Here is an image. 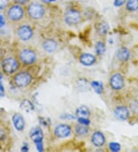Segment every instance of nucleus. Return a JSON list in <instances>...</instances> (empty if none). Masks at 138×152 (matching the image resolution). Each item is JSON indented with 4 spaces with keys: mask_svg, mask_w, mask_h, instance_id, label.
I'll list each match as a JSON object with an SVG mask.
<instances>
[{
    "mask_svg": "<svg viewBox=\"0 0 138 152\" xmlns=\"http://www.w3.org/2000/svg\"><path fill=\"white\" fill-rule=\"evenodd\" d=\"M117 58L119 61H123V62H126V61H129L130 58H131V52L128 48L126 47H121L117 52Z\"/></svg>",
    "mask_w": 138,
    "mask_h": 152,
    "instance_id": "nucleus-17",
    "label": "nucleus"
},
{
    "mask_svg": "<svg viewBox=\"0 0 138 152\" xmlns=\"http://www.w3.org/2000/svg\"><path fill=\"white\" fill-rule=\"evenodd\" d=\"M12 120L13 125L15 127V128L18 132H21L25 128V118L24 117L22 116L21 114L19 113H15L12 115Z\"/></svg>",
    "mask_w": 138,
    "mask_h": 152,
    "instance_id": "nucleus-14",
    "label": "nucleus"
},
{
    "mask_svg": "<svg viewBox=\"0 0 138 152\" xmlns=\"http://www.w3.org/2000/svg\"><path fill=\"white\" fill-rule=\"evenodd\" d=\"M19 65V61L12 57L5 58L1 64L2 71L7 75L14 74L18 69Z\"/></svg>",
    "mask_w": 138,
    "mask_h": 152,
    "instance_id": "nucleus-4",
    "label": "nucleus"
},
{
    "mask_svg": "<svg viewBox=\"0 0 138 152\" xmlns=\"http://www.w3.org/2000/svg\"><path fill=\"white\" fill-rule=\"evenodd\" d=\"M32 76L28 72H19L15 75L13 82L18 88H26L31 83Z\"/></svg>",
    "mask_w": 138,
    "mask_h": 152,
    "instance_id": "nucleus-5",
    "label": "nucleus"
},
{
    "mask_svg": "<svg viewBox=\"0 0 138 152\" xmlns=\"http://www.w3.org/2000/svg\"><path fill=\"white\" fill-rule=\"evenodd\" d=\"M41 1H42V2H43V3H45V4H48V3H49V2H51L49 0H41Z\"/></svg>",
    "mask_w": 138,
    "mask_h": 152,
    "instance_id": "nucleus-35",
    "label": "nucleus"
},
{
    "mask_svg": "<svg viewBox=\"0 0 138 152\" xmlns=\"http://www.w3.org/2000/svg\"><path fill=\"white\" fill-rule=\"evenodd\" d=\"M28 150H29V147H28V144L27 143H24V144H23V145H22V148H21V151H22L27 152Z\"/></svg>",
    "mask_w": 138,
    "mask_h": 152,
    "instance_id": "nucleus-32",
    "label": "nucleus"
},
{
    "mask_svg": "<svg viewBox=\"0 0 138 152\" xmlns=\"http://www.w3.org/2000/svg\"><path fill=\"white\" fill-rule=\"evenodd\" d=\"M75 115L77 118H89L91 116V111L88 106L81 105L79 107H77V109H76Z\"/></svg>",
    "mask_w": 138,
    "mask_h": 152,
    "instance_id": "nucleus-19",
    "label": "nucleus"
},
{
    "mask_svg": "<svg viewBox=\"0 0 138 152\" xmlns=\"http://www.w3.org/2000/svg\"><path fill=\"white\" fill-rule=\"evenodd\" d=\"M6 18L12 22H17L22 20L25 15V10L19 4H13L9 6L6 10Z\"/></svg>",
    "mask_w": 138,
    "mask_h": 152,
    "instance_id": "nucleus-2",
    "label": "nucleus"
},
{
    "mask_svg": "<svg viewBox=\"0 0 138 152\" xmlns=\"http://www.w3.org/2000/svg\"><path fill=\"white\" fill-rule=\"evenodd\" d=\"M61 118L64 120H74V119L77 118L76 115H73L72 114H62L61 116Z\"/></svg>",
    "mask_w": 138,
    "mask_h": 152,
    "instance_id": "nucleus-28",
    "label": "nucleus"
},
{
    "mask_svg": "<svg viewBox=\"0 0 138 152\" xmlns=\"http://www.w3.org/2000/svg\"><path fill=\"white\" fill-rule=\"evenodd\" d=\"M114 117L118 120L126 121L129 118L130 116V111L127 106L120 105L115 108L114 111Z\"/></svg>",
    "mask_w": 138,
    "mask_h": 152,
    "instance_id": "nucleus-11",
    "label": "nucleus"
},
{
    "mask_svg": "<svg viewBox=\"0 0 138 152\" xmlns=\"http://www.w3.org/2000/svg\"><path fill=\"white\" fill-rule=\"evenodd\" d=\"M110 88L114 91H120L124 86V78L120 73H114L110 77L109 80Z\"/></svg>",
    "mask_w": 138,
    "mask_h": 152,
    "instance_id": "nucleus-8",
    "label": "nucleus"
},
{
    "mask_svg": "<svg viewBox=\"0 0 138 152\" xmlns=\"http://www.w3.org/2000/svg\"><path fill=\"white\" fill-rule=\"evenodd\" d=\"M126 0H114V6L115 7H120L123 5V4H125Z\"/></svg>",
    "mask_w": 138,
    "mask_h": 152,
    "instance_id": "nucleus-29",
    "label": "nucleus"
},
{
    "mask_svg": "<svg viewBox=\"0 0 138 152\" xmlns=\"http://www.w3.org/2000/svg\"><path fill=\"white\" fill-rule=\"evenodd\" d=\"M2 73L0 72V81H2Z\"/></svg>",
    "mask_w": 138,
    "mask_h": 152,
    "instance_id": "nucleus-37",
    "label": "nucleus"
},
{
    "mask_svg": "<svg viewBox=\"0 0 138 152\" xmlns=\"http://www.w3.org/2000/svg\"><path fill=\"white\" fill-rule=\"evenodd\" d=\"M30 138L35 144L43 142L44 134H43L42 129L39 126L35 127L30 133Z\"/></svg>",
    "mask_w": 138,
    "mask_h": 152,
    "instance_id": "nucleus-15",
    "label": "nucleus"
},
{
    "mask_svg": "<svg viewBox=\"0 0 138 152\" xmlns=\"http://www.w3.org/2000/svg\"><path fill=\"white\" fill-rule=\"evenodd\" d=\"M72 133V128L68 124H59L55 126L54 134L58 138H66Z\"/></svg>",
    "mask_w": 138,
    "mask_h": 152,
    "instance_id": "nucleus-9",
    "label": "nucleus"
},
{
    "mask_svg": "<svg viewBox=\"0 0 138 152\" xmlns=\"http://www.w3.org/2000/svg\"><path fill=\"white\" fill-rule=\"evenodd\" d=\"M91 87L94 89V91L98 95H101L103 93L104 85L102 82H99V81H92L91 82Z\"/></svg>",
    "mask_w": 138,
    "mask_h": 152,
    "instance_id": "nucleus-21",
    "label": "nucleus"
},
{
    "mask_svg": "<svg viewBox=\"0 0 138 152\" xmlns=\"http://www.w3.org/2000/svg\"><path fill=\"white\" fill-rule=\"evenodd\" d=\"M126 8L129 12H136L138 10V0H127Z\"/></svg>",
    "mask_w": 138,
    "mask_h": 152,
    "instance_id": "nucleus-23",
    "label": "nucleus"
},
{
    "mask_svg": "<svg viewBox=\"0 0 138 152\" xmlns=\"http://www.w3.org/2000/svg\"><path fill=\"white\" fill-rule=\"evenodd\" d=\"M77 120L78 123H80L81 124H84V125H87V126H89L91 124V121L89 119V118L79 117L77 118Z\"/></svg>",
    "mask_w": 138,
    "mask_h": 152,
    "instance_id": "nucleus-27",
    "label": "nucleus"
},
{
    "mask_svg": "<svg viewBox=\"0 0 138 152\" xmlns=\"http://www.w3.org/2000/svg\"><path fill=\"white\" fill-rule=\"evenodd\" d=\"M4 91H5V88H4L3 85H2V81H0V92L4 93Z\"/></svg>",
    "mask_w": 138,
    "mask_h": 152,
    "instance_id": "nucleus-34",
    "label": "nucleus"
},
{
    "mask_svg": "<svg viewBox=\"0 0 138 152\" xmlns=\"http://www.w3.org/2000/svg\"><path fill=\"white\" fill-rule=\"evenodd\" d=\"M19 61L26 65H32L37 59L36 52L31 48H24L19 53Z\"/></svg>",
    "mask_w": 138,
    "mask_h": 152,
    "instance_id": "nucleus-6",
    "label": "nucleus"
},
{
    "mask_svg": "<svg viewBox=\"0 0 138 152\" xmlns=\"http://www.w3.org/2000/svg\"><path fill=\"white\" fill-rule=\"evenodd\" d=\"M6 25V18L0 14V28H2Z\"/></svg>",
    "mask_w": 138,
    "mask_h": 152,
    "instance_id": "nucleus-31",
    "label": "nucleus"
},
{
    "mask_svg": "<svg viewBox=\"0 0 138 152\" xmlns=\"http://www.w3.org/2000/svg\"><path fill=\"white\" fill-rule=\"evenodd\" d=\"M28 2V0H15V2L17 4H19V5H25L27 2Z\"/></svg>",
    "mask_w": 138,
    "mask_h": 152,
    "instance_id": "nucleus-33",
    "label": "nucleus"
},
{
    "mask_svg": "<svg viewBox=\"0 0 138 152\" xmlns=\"http://www.w3.org/2000/svg\"><path fill=\"white\" fill-rule=\"evenodd\" d=\"M74 132L80 137H86L89 134V128L87 125H84L77 122L74 125Z\"/></svg>",
    "mask_w": 138,
    "mask_h": 152,
    "instance_id": "nucleus-16",
    "label": "nucleus"
},
{
    "mask_svg": "<svg viewBox=\"0 0 138 152\" xmlns=\"http://www.w3.org/2000/svg\"><path fill=\"white\" fill-rule=\"evenodd\" d=\"M108 148L109 149H110V151H113V152H118L120 151V149H121V147H120L119 143L118 142L109 143Z\"/></svg>",
    "mask_w": 138,
    "mask_h": 152,
    "instance_id": "nucleus-26",
    "label": "nucleus"
},
{
    "mask_svg": "<svg viewBox=\"0 0 138 152\" xmlns=\"http://www.w3.org/2000/svg\"><path fill=\"white\" fill-rule=\"evenodd\" d=\"M64 21L65 24L69 26H77L82 21V15L78 10L72 9L65 12L64 15Z\"/></svg>",
    "mask_w": 138,
    "mask_h": 152,
    "instance_id": "nucleus-3",
    "label": "nucleus"
},
{
    "mask_svg": "<svg viewBox=\"0 0 138 152\" xmlns=\"http://www.w3.org/2000/svg\"><path fill=\"white\" fill-rule=\"evenodd\" d=\"M129 108L135 115H138V99H134L129 103Z\"/></svg>",
    "mask_w": 138,
    "mask_h": 152,
    "instance_id": "nucleus-25",
    "label": "nucleus"
},
{
    "mask_svg": "<svg viewBox=\"0 0 138 152\" xmlns=\"http://www.w3.org/2000/svg\"><path fill=\"white\" fill-rule=\"evenodd\" d=\"M109 28H110L109 25L107 24V22H103L99 23V24L97 26L96 30H97V32L98 33V35H101V36H104V35H107V32H108Z\"/></svg>",
    "mask_w": 138,
    "mask_h": 152,
    "instance_id": "nucleus-20",
    "label": "nucleus"
},
{
    "mask_svg": "<svg viewBox=\"0 0 138 152\" xmlns=\"http://www.w3.org/2000/svg\"><path fill=\"white\" fill-rule=\"evenodd\" d=\"M4 137V133L3 132H0V140L2 139Z\"/></svg>",
    "mask_w": 138,
    "mask_h": 152,
    "instance_id": "nucleus-36",
    "label": "nucleus"
},
{
    "mask_svg": "<svg viewBox=\"0 0 138 152\" xmlns=\"http://www.w3.org/2000/svg\"><path fill=\"white\" fill-rule=\"evenodd\" d=\"M21 107L22 108V109H24L27 112H28L30 111H33L34 110V105L28 100H25L24 102H22V104H21Z\"/></svg>",
    "mask_w": 138,
    "mask_h": 152,
    "instance_id": "nucleus-24",
    "label": "nucleus"
},
{
    "mask_svg": "<svg viewBox=\"0 0 138 152\" xmlns=\"http://www.w3.org/2000/svg\"><path fill=\"white\" fill-rule=\"evenodd\" d=\"M95 52L98 56H103L106 52V45L102 41H98L95 43Z\"/></svg>",
    "mask_w": 138,
    "mask_h": 152,
    "instance_id": "nucleus-22",
    "label": "nucleus"
},
{
    "mask_svg": "<svg viewBox=\"0 0 138 152\" xmlns=\"http://www.w3.org/2000/svg\"><path fill=\"white\" fill-rule=\"evenodd\" d=\"M7 4V0H0V10H3L4 9H6Z\"/></svg>",
    "mask_w": 138,
    "mask_h": 152,
    "instance_id": "nucleus-30",
    "label": "nucleus"
},
{
    "mask_svg": "<svg viewBox=\"0 0 138 152\" xmlns=\"http://www.w3.org/2000/svg\"><path fill=\"white\" fill-rule=\"evenodd\" d=\"M79 61L81 65H85V66H91L94 65L97 61L95 56L93 54H91L88 52H85L80 56Z\"/></svg>",
    "mask_w": 138,
    "mask_h": 152,
    "instance_id": "nucleus-12",
    "label": "nucleus"
},
{
    "mask_svg": "<svg viewBox=\"0 0 138 152\" xmlns=\"http://www.w3.org/2000/svg\"><path fill=\"white\" fill-rule=\"evenodd\" d=\"M50 2H55V1H56V0H49Z\"/></svg>",
    "mask_w": 138,
    "mask_h": 152,
    "instance_id": "nucleus-38",
    "label": "nucleus"
},
{
    "mask_svg": "<svg viewBox=\"0 0 138 152\" xmlns=\"http://www.w3.org/2000/svg\"><path fill=\"white\" fill-rule=\"evenodd\" d=\"M58 46V42L53 39H47L44 40V42H42L43 49L45 50V52L49 53V54L54 53L57 50Z\"/></svg>",
    "mask_w": 138,
    "mask_h": 152,
    "instance_id": "nucleus-13",
    "label": "nucleus"
},
{
    "mask_svg": "<svg viewBox=\"0 0 138 152\" xmlns=\"http://www.w3.org/2000/svg\"><path fill=\"white\" fill-rule=\"evenodd\" d=\"M76 86H77L78 91L84 92V91H88L91 87V83H89V82L86 78H81L77 79V82H76Z\"/></svg>",
    "mask_w": 138,
    "mask_h": 152,
    "instance_id": "nucleus-18",
    "label": "nucleus"
},
{
    "mask_svg": "<svg viewBox=\"0 0 138 152\" xmlns=\"http://www.w3.org/2000/svg\"><path fill=\"white\" fill-rule=\"evenodd\" d=\"M17 35L23 42L29 41L33 37L34 32L31 27L28 25H22L17 28Z\"/></svg>",
    "mask_w": 138,
    "mask_h": 152,
    "instance_id": "nucleus-7",
    "label": "nucleus"
},
{
    "mask_svg": "<svg viewBox=\"0 0 138 152\" xmlns=\"http://www.w3.org/2000/svg\"><path fill=\"white\" fill-rule=\"evenodd\" d=\"M27 15L32 20H40L45 16V8L42 3L32 2L28 4L27 7Z\"/></svg>",
    "mask_w": 138,
    "mask_h": 152,
    "instance_id": "nucleus-1",
    "label": "nucleus"
},
{
    "mask_svg": "<svg viewBox=\"0 0 138 152\" xmlns=\"http://www.w3.org/2000/svg\"><path fill=\"white\" fill-rule=\"evenodd\" d=\"M91 141L94 146L97 148H101L106 143V137L103 132L101 131H94L91 134Z\"/></svg>",
    "mask_w": 138,
    "mask_h": 152,
    "instance_id": "nucleus-10",
    "label": "nucleus"
}]
</instances>
